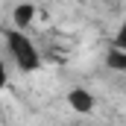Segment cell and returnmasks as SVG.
I'll return each mask as SVG.
<instances>
[{
    "label": "cell",
    "instance_id": "cell-1",
    "mask_svg": "<svg viewBox=\"0 0 126 126\" xmlns=\"http://www.w3.org/2000/svg\"><path fill=\"white\" fill-rule=\"evenodd\" d=\"M3 41H6V56L12 59V64H15L21 73H35V70L44 64L38 47H35V41H32L24 30L6 27V30H3Z\"/></svg>",
    "mask_w": 126,
    "mask_h": 126
},
{
    "label": "cell",
    "instance_id": "cell-2",
    "mask_svg": "<svg viewBox=\"0 0 126 126\" xmlns=\"http://www.w3.org/2000/svg\"><path fill=\"white\" fill-rule=\"evenodd\" d=\"M67 106H70L76 114H91V111H94V106H97V100H94V94H91L88 88L76 85V88H70V91H67Z\"/></svg>",
    "mask_w": 126,
    "mask_h": 126
},
{
    "label": "cell",
    "instance_id": "cell-3",
    "mask_svg": "<svg viewBox=\"0 0 126 126\" xmlns=\"http://www.w3.org/2000/svg\"><path fill=\"white\" fill-rule=\"evenodd\" d=\"M35 6L32 3H18L15 9H12V24H15V30H27L32 21H35Z\"/></svg>",
    "mask_w": 126,
    "mask_h": 126
},
{
    "label": "cell",
    "instance_id": "cell-4",
    "mask_svg": "<svg viewBox=\"0 0 126 126\" xmlns=\"http://www.w3.org/2000/svg\"><path fill=\"white\" fill-rule=\"evenodd\" d=\"M106 67L123 73V70H126V53L117 50V47H109V50H106Z\"/></svg>",
    "mask_w": 126,
    "mask_h": 126
},
{
    "label": "cell",
    "instance_id": "cell-5",
    "mask_svg": "<svg viewBox=\"0 0 126 126\" xmlns=\"http://www.w3.org/2000/svg\"><path fill=\"white\" fill-rule=\"evenodd\" d=\"M111 47H117V50H123V53H126V21L120 24V30H117L114 41H111Z\"/></svg>",
    "mask_w": 126,
    "mask_h": 126
}]
</instances>
